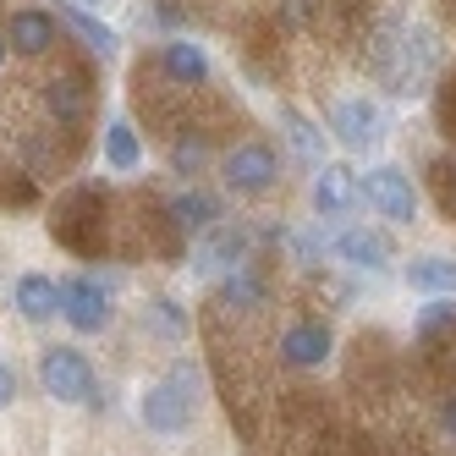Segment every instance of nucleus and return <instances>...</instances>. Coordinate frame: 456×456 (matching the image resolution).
<instances>
[{"label": "nucleus", "instance_id": "1", "mask_svg": "<svg viewBox=\"0 0 456 456\" xmlns=\"http://www.w3.org/2000/svg\"><path fill=\"white\" fill-rule=\"evenodd\" d=\"M192 407H199V369H192L187 357L171 363V374L159 385H149L143 402H138V412H143V423L154 435H187L192 429Z\"/></svg>", "mask_w": 456, "mask_h": 456}, {"label": "nucleus", "instance_id": "2", "mask_svg": "<svg viewBox=\"0 0 456 456\" xmlns=\"http://www.w3.org/2000/svg\"><path fill=\"white\" fill-rule=\"evenodd\" d=\"M39 385H45V396L67 402V407H100V374H94V363L77 346H45Z\"/></svg>", "mask_w": 456, "mask_h": 456}, {"label": "nucleus", "instance_id": "3", "mask_svg": "<svg viewBox=\"0 0 456 456\" xmlns=\"http://www.w3.org/2000/svg\"><path fill=\"white\" fill-rule=\"evenodd\" d=\"M357 187H363V199L379 220H390V225L418 220V192H412V176L402 166H374L369 176H357Z\"/></svg>", "mask_w": 456, "mask_h": 456}, {"label": "nucleus", "instance_id": "4", "mask_svg": "<svg viewBox=\"0 0 456 456\" xmlns=\"http://www.w3.org/2000/svg\"><path fill=\"white\" fill-rule=\"evenodd\" d=\"M220 176H225V187H232L237 199H258V192H270V187H275L281 159H275L270 143H237L232 154L220 159Z\"/></svg>", "mask_w": 456, "mask_h": 456}, {"label": "nucleus", "instance_id": "5", "mask_svg": "<svg viewBox=\"0 0 456 456\" xmlns=\"http://www.w3.org/2000/svg\"><path fill=\"white\" fill-rule=\"evenodd\" d=\"M61 319H67L77 336H100V330H110V319H116L110 291H105L100 281H88V275L61 281Z\"/></svg>", "mask_w": 456, "mask_h": 456}, {"label": "nucleus", "instance_id": "6", "mask_svg": "<svg viewBox=\"0 0 456 456\" xmlns=\"http://www.w3.org/2000/svg\"><path fill=\"white\" fill-rule=\"evenodd\" d=\"M330 133L346 143V149H374L379 138H385V116H379V105L374 100H341L336 110H330Z\"/></svg>", "mask_w": 456, "mask_h": 456}, {"label": "nucleus", "instance_id": "7", "mask_svg": "<svg viewBox=\"0 0 456 456\" xmlns=\"http://www.w3.org/2000/svg\"><path fill=\"white\" fill-rule=\"evenodd\" d=\"M248 232L242 225H209L204 232V242L192 248V270L199 275H220V270H237L242 258H248Z\"/></svg>", "mask_w": 456, "mask_h": 456}, {"label": "nucleus", "instance_id": "8", "mask_svg": "<svg viewBox=\"0 0 456 456\" xmlns=\"http://www.w3.org/2000/svg\"><path fill=\"white\" fill-rule=\"evenodd\" d=\"M330 352H336V336H330V324H319V319H297V324L281 330V357L291 369H319Z\"/></svg>", "mask_w": 456, "mask_h": 456}, {"label": "nucleus", "instance_id": "9", "mask_svg": "<svg viewBox=\"0 0 456 456\" xmlns=\"http://www.w3.org/2000/svg\"><path fill=\"white\" fill-rule=\"evenodd\" d=\"M330 253L341 258V265H352V270L379 275V270L390 265V237H385V232H374V225H346V232L330 242Z\"/></svg>", "mask_w": 456, "mask_h": 456}, {"label": "nucleus", "instance_id": "10", "mask_svg": "<svg viewBox=\"0 0 456 456\" xmlns=\"http://www.w3.org/2000/svg\"><path fill=\"white\" fill-rule=\"evenodd\" d=\"M357 199H363V187H357V171L352 166H319V176H314V209L324 215V220H336V215H346Z\"/></svg>", "mask_w": 456, "mask_h": 456}, {"label": "nucleus", "instance_id": "11", "mask_svg": "<svg viewBox=\"0 0 456 456\" xmlns=\"http://www.w3.org/2000/svg\"><path fill=\"white\" fill-rule=\"evenodd\" d=\"M159 72L171 83H182V88H199L209 77V50L192 45V39H166L159 45Z\"/></svg>", "mask_w": 456, "mask_h": 456}, {"label": "nucleus", "instance_id": "12", "mask_svg": "<svg viewBox=\"0 0 456 456\" xmlns=\"http://www.w3.org/2000/svg\"><path fill=\"white\" fill-rule=\"evenodd\" d=\"M166 215H171L176 232L204 237L209 225H220V199H215V192H204V187H187V192H176V199L166 204Z\"/></svg>", "mask_w": 456, "mask_h": 456}, {"label": "nucleus", "instance_id": "13", "mask_svg": "<svg viewBox=\"0 0 456 456\" xmlns=\"http://www.w3.org/2000/svg\"><path fill=\"white\" fill-rule=\"evenodd\" d=\"M6 45H12L17 55H45V50L55 45V17L39 12V6L12 12V22H6Z\"/></svg>", "mask_w": 456, "mask_h": 456}, {"label": "nucleus", "instance_id": "14", "mask_svg": "<svg viewBox=\"0 0 456 456\" xmlns=\"http://www.w3.org/2000/svg\"><path fill=\"white\" fill-rule=\"evenodd\" d=\"M45 105H50V116H55L61 126H77V121L88 116V77H83V72L50 77V83H45Z\"/></svg>", "mask_w": 456, "mask_h": 456}, {"label": "nucleus", "instance_id": "15", "mask_svg": "<svg viewBox=\"0 0 456 456\" xmlns=\"http://www.w3.org/2000/svg\"><path fill=\"white\" fill-rule=\"evenodd\" d=\"M12 303H17V314H22V319L45 324V319H55V314H61V286H55L50 275H22V281L12 286Z\"/></svg>", "mask_w": 456, "mask_h": 456}, {"label": "nucleus", "instance_id": "16", "mask_svg": "<svg viewBox=\"0 0 456 456\" xmlns=\"http://www.w3.org/2000/svg\"><path fill=\"white\" fill-rule=\"evenodd\" d=\"M407 286L429 291V297H456V258H445V253L412 258V265H407Z\"/></svg>", "mask_w": 456, "mask_h": 456}, {"label": "nucleus", "instance_id": "17", "mask_svg": "<svg viewBox=\"0 0 456 456\" xmlns=\"http://www.w3.org/2000/svg\"><path fill=\"white\" fill-rule=\"evenodd\" d=\"M105 166L121 171V176L143 166V143H138V133H133V121H126V116H116L105 126Z\"/></svg>", "mask_w": 456, "mask_h": 456}, {"label": "nucleus", "instance_id": "18", "mask_svg": "<svg viewBox=\"0 0 456 456\" xmlns=\"http://www.w3.org/2000/svg\"><path fill=\"white\" fill-rule=\"evenodd\" d=\"M61 22H67L72 34L94 50V55H110V50H116V28H105L88 6H72V0H61Z\"/></svg>", "mask_w": 456, "mask_h": 456}, {"label": "nucleus", "instance_id": "19", "mask_svg": "<svg viewBox=\"0 0 456 456\" xmlns=\"http://www.w3.org/2000/svg\"><path fill=\"white\" fill-rule=\"evenodd\" d=\"M281 126H286V143L291 149H297V159H308V166H319V159H324V133H319V126L303 116V110H281Z\"/></svg>", "mask_w": 456, "mask_h": 456}, {"label": "nucleus", "instance_id": "20", "mask_svg": "<svg viewBox=\"0 0 456 456\" xmlns=\"http://www.w3.org/2000/svg\"><path fill=\"white\" fill-rule=\"evenodd\" d=\"M220 297H225V303H237V308H253V303H265V281H258L248 265H237V270H225Z\"/></svg>", "mask_w": 456, "mask_h": 456}, {"label": "nucleus", "instance_id": "21", "mask_svg": "<svg viewBox=\"0 0 456 456\" xmlns=\"http://www.w3.org/2000/svg\"><path fill=\"white\" fill-rule=\"evenodd\" d=\"M204 159H209V143H204V138H192V133H187V138L171 143V171H176V176H199V171H204Z\"/></svg>", "mask_w": 456, "mask_h": 456}, {"label": "nucleus", "instance_id": "22", "mask_svg": "<svg viewBox=\"0 0 456 456\" xmlns=\"http://www.w3.org/2000/svg\"><path fill=\"white\" fill-rule=\"evenodd\" d=\"M445 324H456V303H451V297H435L429 308L418 314V336H440Z\"/></svg>", "mask_w": 456, "mask_h": 456}, {"label": "nucleus", "instance_id": "23", "mask_svg": "<svg viewBox=\"0 0 456 456\" xmlns=\"http://www.w3.org/2000/svg\"><path fill=\"white\" fill-rule=\"evenodd\" d=\"M154 314H159V324H166L171 336L182 330V314H176V303H171V297H159V303H154Z\"/></svg>", "mask_w": 456, "mask_h": 456}, {"label": "nucleus", "instance_id": "24", "mask_svg": "<svg viewBox=\"0 0 456 456\" xmlns=\"http://www.w3.org/2000/svg\"><path fill=\"white\" fill-rule=\"evenodd\" d=\"M12 402H17V374L0 363V407H12Z\"/></svg>", "mask_w": 456, "mask_h": 456}, {"label": "nucleus", "instance_id": "25", "mask_svg": "<svg viewBox=\"0 0 456 456\" xmlns=\"http://www.w3.org/2000/svg\"><path fill=\"white\" fill-rule=\"evenodd\" d=\"M440 429H445V435L456 440V390H451V396L440 402Z\"/></svg>", "mask_w": 456, "mask_h": 456}, {"label": "nucleus", "instance_id": "26", "mask_svg": "<svg viewBox=\"0 0 456 456\" xmlns=\"http://www.w3.org/2000/svg\"><path fill=\"white\" fill-rule=\"evenodd\" d=\"M6 50H12V45H6V39H0V61H6Z\"/></svg>", "mask_w": 456, "mask_h": 456}, {"label": "nucleus", "instance_id": "27", "mask_svg": "<svg viewBox=\"0 0 456 456\" xmlns=\"http://www.w3.org/2000/svg\"><path fill=\"white\" fill-rule=\"evenodd\" d=\"M83 6H105V0H83Z\"/></svg>", "mask_w": 456, "mask_h": 456}, {"label": "nucleus", "instance_id": "28", "mask_svg": "<svg viewBox=\"0 0 456 456\" xmlns=\"http://www.w3.org/2000/svg\"><path fill=\"white\" fill-rule=\"evenodd\" d=\"M451 171H456V159H451Z\"/></svg>", "mask_w": 456, "mask_h": 456}]
</instances>
